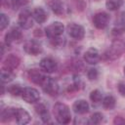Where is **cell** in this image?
Segmentation results:
<instances>
[{
  "label": "cell",
  "instance_id": "d6a6232c",
  "mask_svg": "<svg viewBox=\"0 0 125 125\" xmlns=\"http://www.w3.org/2000/svg\"><path fill=\"white\" fill-rule=\"evenodd\" d=\"M34 35L35 36H42V30L41 29H35Z\"/></svg>",
  "mask_w": 125,
  "mask_h": 125
},
{
  "label": "cell",
  "instance_id": "1f68e13d",
  "mask_svg": "<svg viewBox=\"0 0 125 125\" xmlns=\"http://www.w3.org/2000/svg\"><path fill=\"white\" fill-rule=\"evenodd\" d=\"M113 124L115 125H125V119L121 116H115L113 119Z\"/></svg>",
  "mask_w": 125,
  "mask_h": 125
},
{
  "label": "cell",
  "instance_id": "d6986e66",
  "mask_svg": "<svg viewBox=\"0 0 125 125\" xmlns=\"http://www.w3.org/2000/svg\"><path fill=\"white\" fill-rule=\"evenodd\" d=\"M49 6L57 16H62L64 13V6L62 0H50Z\"/></svg>",
  "mask_w": 125,
  "mask_h": 125
},
{
  "label": "cell",
  "instance_id": "836d02e7",
  "mask_svg": "<svg viewBox=\"0 0 125 125\" xmlns=\"http://www.w3.org/2000/svg\"><path fill=\"white\" fill-rule=\"evenodd\" d=\"M123 70H124V75H125V65H124V67H123Z\"/></svg>",
  "mask_w": 125,
  "mask_h": 125
},
{
  "label": "cell",
  "instance_id": "ba28073f",
  "mask_svg": "<svg viewBox=\"0 0 125 125\" xmlns=\"http://www.w3.org/2000/svg\"><path fill=\"white\" fill-rule=\"evenodd\" d=\"M23 50L28 55L37 56L42 53L43 48H42V45L36 40H27L23 44Z\"/></svg>",
  "mask_w": 125,
  "mask_h": 125
},
{
  "label": "cell",
  "instance_id": "30bf717a",
  "mask_svg": "<svg viewBox=\"0 0 125 125\" xmlns=\"http://www.w3.org/2000/svg\"><path fill=\"white\" fill-rule=\"evenodd\" d=\"M42 71L39 70V69H37V68H31V69H29L28 72H27V77H28L29 81H31L32 83H34L36 85L42 86L43 83L45 82L46 78H47V76Z\"/></svg>",
  "mask_w": 125,
  "mask_h": 125
},
{
  "label": "cell",
  "instance_id": "277c9868",
  "mask_svg": "<svg viewBox=\"0 0 125 125\" xmlns=\"http://www.w3.org/2000/svg\"><path fill=\"white\" fill-rule=\"evenodd\" d=\"M18 23L20 27L22 29H29L33 25V17H32V12H30L28 9L22 10L18 19Z\"/></svg>",
  "mask_w": 125,
  "mask_h": 125
},
{
  "label": "cell",
  "instance_id": "6da1fadb",
  "mask_svg": "<svg viewBox=\"0 0 125 125\" xmlns=\"http://www.w3.org/2000/svg\"><path fill=\"white\" fill-rule=\"evenodd\" d=\"M53 114L60 124H68L71 120V112L69 107L62 103H57L53 106Z\"/></svg>",
  "mask_w": 125,
  "mask_h": 125
},
{
  "label": "cell",
  "instance_id": "4316f807",
  "mask_svg": "<svg viewBox=\"0 0 125 125\" xmlns=\"http://www.w3.org/2000/svg\"><path fill=\"white\" fill-rule=\"evenodd\" d=\"M10 22V19L7 15H5L4 13L0 14V30H4Z\"/></svg>",
  "mask_w": 125,
  "mask_h": 125
},
{
  "label": "cell",
  "instance_id": "7402d4cb",
  "mask_svg": "<svg viewBox=\"0 0 125 125\" xmlns=\"http://www.w3.org/2000/svg\"><path fill=\"white\" fill-rule=\"evenodd\" d=\"M115 104H116L115 98L113 96H111V95H108V96L104 97V100H103V106H104V108L108 109V110L114 108Z\"/></svg>",
  "mask_w": 125,
  "mask_h": 125
},
{
  "label": "cell",
  "instance_id": "83f0119b",
  "mask_svg": "<svg viewBox=\"0 0 125 125\" xmlns=\"http://www.w3.org/2000/svg\"><path fill=\"white\" fill-rule=\"evenodd\" d=\"M103 114L100 113V112H95L91 115L90 117V120H89V123L91 124H100L102 121H103Z\"/></svg>",
  "mask_w": 125,
  "mask_h": 125
},
{
  "label": "cell",
  "instance_id": "3957f363",
  "mask_svg": "<svg viewBox=\"0 0 125 125\" xmlns=\"http://www.w3.org/2000/svg\"><path fill=\"white\" fill-rule=\"evenodd\" d=\"M64 26L61 21H54L45 28V34L50 40L61 38L63 34Z\"/></svg>",
  "mask_w": 125,
  "mask_h": 125
},
{
  "label": "cell",
  "instance_id": "f546056e",
  "mask_svg": "<svg viewBox=\"0 0 125 125\" xmlns=\"http://www.w3.org/2000/svg\"><path fill=\"white\" fill-rule=\"evenodd\" d=\"M74 5L78 11H83L86 8V3L84 0H74Z\"/></svg>",
  "mask_w": 125,
  "mask_h": 125
},
{
  "label": "cell",
  "instance_id": "8992f818",
  "mask_svg": "<svg viewBox=\"0 0 125 125\" xmlns=\"http://www.w3.org/2000/svg\"><path fill=\"white\" fill-rule=\"evenodd\" d=\"M41 87H42L43 91L46 94H48L49 96H51V97L57 96L59 94V91H60V87H59L58 82L54 78L48 77V76H47L45 82L43 83V85Z\"/></svg>",
  "mask_w": 125,
  "mask_h": 125
},
{
  "label": "cell",
  "instance_id": "44dd1931",
  "mask_svg": "<svg viewBox=\"0 0 125 125\" xmlns=\"http://www.w3.org/2000/svg\"><path fill=\"white\" fill-rule=\"evenodd\" d=\"M14 78H15V73H14L13 70L2 67V69H1V80H2L3 83H8V82L12 81Z\"/></svg>",
  "mask_w": 125,
  "mask_h": 125
},
{
  "label": "cell",
  "instance_id": "2e32d148",
  "mask_svg": "<svg viewBox=\"0 0 125 125\" xmlns=\"http://www.w3.org/2000/svg\"><path fill=\"white\" fill-rule=\"evenodd\" d=\"M72 109L76 114H85L89 111L90 105L85 100H77L72 104Z\"/></svg>",
  "mask_w": 125,
  "mask_h": 125
},
{
  "label": "cell",
  "instance_id": "8fae6325",
  "mask_svg": "<svg viewBox=\"0 0 125 125\" xmlns=\"http://www.w3.org/2000/svg\"><path fill=\"white\" fill-rule=\"evenodd\" d=\"M40 68L41 70H43L44 72H47V73H53L57 70L58 68V64L56 62L55 60H53L52 58H43L41 61H40Z\"/></svg>",
  "mask_w": 125,
  "mask_h": 125
},
{
  "label": "cell",
  "instance_id": "d4e9b609",
  "mask_svg": "<svg viewBox=\"0 0 125 125\" xmlns=\"http://www.w3.org/2000/svg\"><path fill=\"white\" fill-rule=\"evenodd\" d=\"M90 100L92 101L93 104H100L103 100V94L100 90H93L91 93H90Z\"/></svg>",
  "mask_w": 125,
  "mask_h": 125
},
{
  "label": "cell",
  "instance_id": "52a82bcc",
  "mask_svg": "<svg viewBox=\"0 0 125 125\" xmlns=\"http://www.w3.org/2000/svg\"><path fill=\"white\" fill-rule=\"evenodd\" d=\"M21 98H22V100L24 102H26L28 104H34V103H36V102L39 101L40 94H39L38 90H36L35 88L25 87L22 90Z\"/></svg>",
  "mask_w": 125,
  "mask_h": 125
},
{
  "label": "cell",
  "instance_id": "5b68a950",
  "mask_svg": "<svg viewBox=\"0 0 125 125\" xmlns=\"http://www.w3.org/2000/svg\"><path fill=\"white\" fill-rule=\"evenodd\" d=\"M66 31H67V34L75 40H81L85 36L84 27L78 23H74V22L68 23L66 25Z\"/></svg>",
  "mask_w": 125,
  "mask_h": 125
},
{
  "label": "cell",
  "instance_id": "ac0fdd59",
  "mask_svg": "<svg viewBox=\"0 0 125 125\" xmlns=\"http://www.w3.org/2000/svg\"><path fill=\"white\" fill-rule=\"evenodd\" d=\"M32 17H33V20L38 23H43L48 19L47 12L43 8H35L32 11Z\"/></svg>",
  "mask_w": 125,
  "mask_h": 125
},
{
  "label": "cell",
  "instance_id": "9a60e30c",
  "mask_svg": "<svg viewBox=\"0 0 125 125\" xmlns=\"http://www.w3.org/2000/svg\"><path fill=\"white\" fill-rule=\"evenodd\" d=\"M15 119L18 124L24 125L30 121V115L25 109L19 107L15 109Z\"/></svg>",
  "mask_w": 125,
  "mask_h": 125
},
{
  "label": "cell",
  "instance_id": "4fadbf2b",
  "mask_svg": "<svg viewBox=\"0 0 125 125\" xmlns=\"http://www.w3.org/2000/svg\"><path fill=\"white\" fill-rule=\"evenodd\" d=\"M20 63H21V59H20L17 55L10 54V55H8V56L6 57V59L4 60L2 67L14 71V70L20 65Z\"/></svg>",
  "mask_w": 125,
  "mask_h": 125
},
{
  "label": "cell",
  "instance_id": "f1b7e54d",
  "mask_svg": "<svg viewBox=\"0 0 125 125\" xmlns=\"http://www.w3.org/2000/svg\"><path fill=\"white\" fill-rule=\"evenodd\" d=\"M87 77L90 81L97 80L98 77H99V70L97 68H90L87 71Z\"/></svg>",
  "mask_w": 125,
  "mask_h": 125
},
{
  "label": "cell",
  "instance_id": "5bb4252c",
  "mask_svg": "<svg viewBox=\"0 0 125 125\" xmlns=\"http://www.w3.org/2000/svg\"><path fill=\"white\" fill-rule=\"evenodd\" d=\"M22 37V33L21 31L18 28V27H13L11 30H9L6 35H5V45H7L8 47L15 41H19L21 40Z\"/></svg>",
  "mask_w": 125,
  "mask_h": 125
},
{
  "label": "cell",
  "instance_id": "ffe728a7",
  "mask_svg": "<svg viewBox=\"0 0 125 125\" xmlns=\"http://www.w3.org/2000/svg\"><path fill=\"white\" fill-rule=\"evenodd\" d=\"M15 107H7L1 111V122L8 123L15 119Z\"/></svg>",
  "mask_w": 125,
  "mask_h": 125
},
{
  "label": "cell",
  "instance_id": "e0dca14e",
  "mask_svg": "<svg viewBox=\"0 0 125 125\" xmlns=\"http://www.w3.org/2000/svg\"><path fill=\"white\" fill-rule=\"evenodd\" d=\"M34 109L37 112V114L41 117V119L44 123L50 122V113H49L48 108L46 107V105L44 104H41V103L36 104L34 106Z\"/></svg>",
  "mask_w": 125,
  "mask_h": 125
},
{
  "label": "cell",
  "instance_id": "cb8c5ba5",
  "mask_svg": "<svg viewBox=\"0 0 125 125\" xmlns=\"http://www.w3.org/2000/svg\"><path fill=\"white\" fill-rule=\"evenodd\" d=\"M23 88H21L20 85L18 84H14V85H10L7 87V92L9 94H11L14 97H18V96H21Z\"/></svg>",
  "mask_w": 125,
  "mask_h": 125
},
{
  "label": "cell",
  "instance_id": "7a4b0ae2",
  "mask_svg": "<svg viewBox=\"0 0 125 125\" xmlns=\"http://www.w3.org/2000/svg\"><path fill=\"white\" fill-rule=\"evenodd\" d=\"M125 53V42L121 39H114L111 42L110 47L104 53V59L105 60H116Z\"/></svg>",
  "mask_w": 125,
  "mask_h": 125
},
{
  "label": "cell",
  "instance_id": "4dcf8cb0",
  "mask_svg": "<svg viewBox=\"0 0 125 125\" xmlns=\"http://www.w3.org/2000/svg\"><path fill=\"white\" fill-rule=\"evenodd\" d=\"M117 89H118L119 94L125 97V82H119L117 85Z\"/></svg>",
  "mask_w": 125,
  "mask_h": 125
},
{
  "label": "cell",
  "instance_id": "484cf974",
  "mask_svg": "<svg viewBox=\"0 0 125 125\" xmlns=\"http://www.w3.org/2000/svg\"><path fill=\"white\" fill-rule=\"evenodd\" d=\"M28 4V0H11V6L14 10H18Z\"/></svg>",
  "mask_w": 125,
  "mask_h": 125
},
{
  "label": "cell",
  "instance_id": "7c38bea8",
  "mask_svg": "<svg viewBox=\"0 0 125 125\" xmlns=\"http://www.w3.org/2000/svg\"><path fill=\"white\" fill-rule=\"evenodd\" d=\"M101 59V56H100V53L99 51L92 47V48H89L85 53H84V61L89 63V64H96L99 62Z\"/></svg>",
  "mask_w": 125,
  "mask_h": 125
},
{
  "label": "cell",
  "instance_id": "9c48e42d",
  "mask_svg": "<svg viewBox=\"0 0 125 125\" xmlns=\"http://www.w3.org/2000/svg\"><path fill=\"white\" fill-rule=\"evenodd\" d=\"M109 20H110V17L107 13L99 12V13L95 14V16L93 18V23L98 29H104L107 26Z\"/></svg>",
  "mask_w": 125,
  "mask_h": 125
},
{
  "label": "cell",
  "instance_id": "603a6c76",
  "mask_svg": "<svg viewBox=\"0 0 125 125\" xmlns=\"http://www.w3.org/2000/svg\"><path fill=\"white\" fill-rule=\"evenodd\" d=\"M124 3V0H106L105 7L109 11H116L118 10Z\"/></svg>",
  "mask_w": 125,
  "mask_h": 125
}]
</instances>
